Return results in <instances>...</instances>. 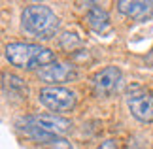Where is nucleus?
Returning a JSON list of instances; mask_svg holds the SVG:
<instances>
[{"label": "nucleus", "instance_id": "obj_1", "mask_svg": "<svg viewBox=\"0 0 153 149\" xmlns=\"http://www.w3.org/2000/svg\"><path fill=\"white\" fill-rule=\"evenodd\" d=\"M4 51L8 62L21 70H42L44 66L55 62V53L51 49L30 42H11Z\"/></svg>", "mask_w": 153, "mask_h": 149}, {"label": "nucleus", "instance_id": "obj_2", "mask_svg": "<svg viewBox=\"0 0 153 149\" xmlns=\"http://www.w3.org/2000/svg\"><path fill=\"white\" fill-rule=\"evenodd\" d=\"M21 27L27 34L36 40H49L59 32L61 21L49 6L30 4L21 13Z\"/></svg>", "mask_w": 153, "mask_h": 149}, {"label": "nucleus", "instance_id": "obj_3", "mask_svg": "<svg viewBox=\"0 0 153 149\" xmlns=\"http://www.w3.org/2000/svg\"><path fill=\"white\" fill-rule=\"evenodd\" d=\"M38 100L42 106H45L49 111L57 113V115L74 111L76 104H78V96L72 89L59 85H45L44 89H40Z\"/></svg>", "mask_w": 153, "mask_h": 149}, {"label": "nucleus", "instance_id": "obj_4", "mask_svg": "<svg viewBox=\"0 0 153 149\" xmlns=\"http://www.w3.org/2000/svg\"><path fill=\"white\" fill-rule=\"evenodd\" d=\"M17 125H27V127H36L40 130L53 136H64L72 130V121L57 113H36V115H27L19 119Z\"/></svg>", "mask_w": 153, "mask_h": 149}, {"label": "nucleus", "instance_id": "obj_5", "mask_svg": "<svg viewBox=\"0 0 153 149\" xmlns=\"http://www.w3.org/2000/svg\"><path fill=\"white\" fill-rule=\"evenodd\" d=\"M127 108L140 123H153V93L136 87L127 94Z\"/></svg>", "mask_w": 153, "mask_h": 149}, {"label": "nucleus", "instance_id": "obj_6", "mask_svg": "<svg viewBox=\"0 0 153 149\" xmlns=\"http://www.w3.org/2000/svg\"><path fill=\"white\" fill-rule=\"evenodd\" d=\"M123 74L117 66H104L91 77V87L95 96L98 98H108L114 93H117V89L121 85Z\"/></svg>", "mask_w": 153, "mask_h": 149}, {"label": "nucleus", "instance_id": "obj_7", "mask_svg": "<svg viewBox=\"0 0 153 149\" xmlns=\"http://www.w3.org/2000/svg\"><path fill=\"white\" fill-rule=\"evenodd\" d=\"M38 79L48 83V85H59L61 83H68L78 79V70L74 64L68 62H51L48 66H44L42 70H38Z\"/></svg>", "mask_w": 153, "mask_h": 149}, {"label": "nucleus", "instance_id": "obj_8", "mask_svg": "<svg viewBox=\"0 0 153 149\" xmlns=\"http://www.w3.org/2000/svg\"><path fill=\"white\" fill-rule=\"evenodd\" d=\"M117 11L134 21H146L153 15V2L146 0H119L115 4Z\"/></svg>", "mask_w": 153, "mask_h": 149}, {"label": "nucleus", "instance_id": "obj_9", "mask_svg": "<svg viewBox=\"0 0 153 149\" xmlns=\"http://www.w3.org/2000/svg\"><path fill=\"white\" fill-rule=\"evenodd\" d=\"M85 21H87V27L97 34H106L111 28V21H110L108 11L102 10V8H97V6H93V8L87 11Z\"/></svg>", "mask_w": 153, "mask_h": 149}, {"label": "nucleus", "instance_id": "obj_10", "mask_svg": "<svg viewBox=\"0 0 153 149\" xmlns=\"http://www.w3.org/2000/svg\"><path fill=\"white\" fill-rule=\"evenodd\" d=\"M2 89L8 98L27 100V94H28L27 83L25 79H21V77H17L13 74H2Z\"/></svg>", "mask_w": 153, "mask_h": 149}, {"label": "nucleus", "instance_id": "obj_11", "mask_svg": "<svg viewBox=\"0 0 153 149\" xmlns=\"http://www.w3.org/2000/svg\"><path fill=\"white\" fill-rule=\"evenodd\" d=\"M59 44H61L62 49L74 51V47L81 45V38L78 34H74V32H64V34H61V38H59Z\"/></svg>", "mask_w": 153, "mask_h": 149}, {"label": "nucleus", "instance_id": "obj_12", "mask_svg": "<svg viewBox=\"0 0 153 149\" xmlns=\"http://www.w3.org/2000/svg\"><path fill=\"white\" fill-rule=\"evenodd\" d=\"M45 149H74V147H72V144H70L68 140H64V138H61V136H57L53 142H49V144L45 145Z\"/></svg>", "mask_w": 153, "mask_h": 149}, {"label": "nucleus", "instance_id": "obj_13", "mask_svg": "<svg viewBox=\"0 0 153 149\" xmlns=\"http://www.w3.org/2000/svg\"><path fill=\"white\" fill-rule=\"evenodd\" d=\"M97 149H121V147L117 144V140H104Z\"/></svg>", "mask_w": 153, "mask_h": 149}]
</instances>
